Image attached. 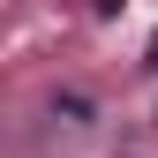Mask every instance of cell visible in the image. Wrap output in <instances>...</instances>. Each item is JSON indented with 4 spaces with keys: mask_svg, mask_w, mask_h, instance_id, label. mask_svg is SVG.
Returning a JSON list of instances; mask_svg holds the SVG:
<instances>
[{
    "mask_svg": "<svg viewBox=\"0 0 158 158\" xmlns=\"http://www.w3.org/2000/svg\"><path fill=\"white\" fill-rule=\"evenodd\" d=\"M90 90H53V121H68V128H90Z\"/></svg>",
    "mask_w": 158,
    "mask_h": 158,
    "instance_id": "obj_1",
    "label": "cell"
}]
</instances>
